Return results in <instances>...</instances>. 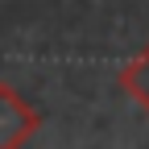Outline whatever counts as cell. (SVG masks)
<instances>
[{
    "instance_id": "6da1fadb",
    "label": "cell",
    "mask_w": 149,
    "mask_h": 149,
    "mask_svg": "<svg viewBox=\"0 0 149 149\" xmlns=\"http://www.w3.org/2000/svg\"><path fill=\"white\" fill-rule=\"evenodd\" d=\"M37 128H42L37 108L13 83L0 79V149H25L37 137Z\"/></svg>"
},
{
    "instance_id": "7a4b0ae2",
    "label": "cell",
    "mask_w": 149,
    "mask_h": 149,
    "mask_svg": "<svg viewBox=\"0 0 149 149\" xmlns=\"http://www.w3.org/2000/svg\"><path fill=\"white\" fill-rule=\"evenodd\" d=\"M116 83H120V91H124V95L137 104V112H141V116H149V42H145V50L137 54V58H128V62L120 66Z\"/></svg>"
}]
</instances>
